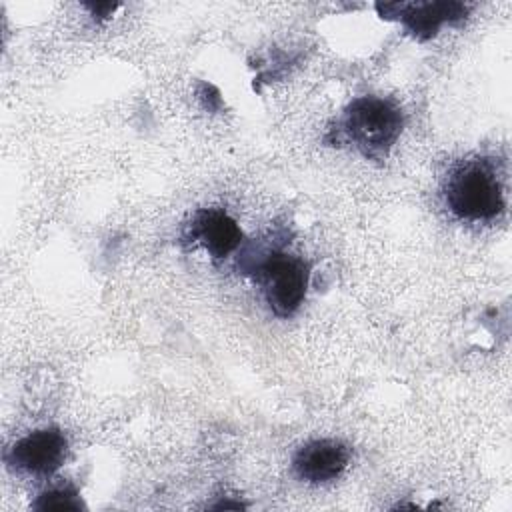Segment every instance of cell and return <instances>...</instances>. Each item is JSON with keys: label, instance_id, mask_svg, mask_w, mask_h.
Returning a JSON list of instances; mask_svg holds the SVG:
<instances>
[{"label": "cell", "instance_id": "1", "mask_svg": "<svg viewBox=\"0 0 512 512\" xmlns=\"http://www.w3.org/2000/svg\"><path fill=\"white\" fill-rule=\"evenodd\" d=\"M444 198L448 210L468 222L492 220L504 208L500 180L484 160H470L454 168L446 180Z\"/></svg>", "mask_w": 512, "mask_h": 512}, {"label": "cell", "instance_id": "2", "mask_svg": "<svg viewBox=\"0 0 512 512\" xmlns=\"http://www.w3.org/2000/svg\"><path fill=\"white\" fill-rule=\"evenodd\" d=\"M342 124L346 136L366 158H384L402 132L404 114L388 98L362 96L346 108Z\"/></svg>", "mask_w": 512, "mask_h": 512}, {"label": "cell", "instance_id": "3", "mask_svg": "<svg viewBox=\"0 0 512 512\" xmlns=\"http://www.w3.org/2000/svg\"><path fill=\"white\" fill-rule=\"evenodd\" d=\"M256 278L262 284L270 310L280 316H292L304 302L310 278V266L292 254L268 252L256 264Z\"/></svg>", "mask_w": 512, "mask_h": 512}, {"label": "cell", "instance_id": "4", "mask_svg": "<svg viewBox=\"0 0 512 512\" xmlns=\"http://www.w3.org/2000/svg\"><path fill=\"white\" fill-rule=\"evenodd\" d=\"M66 450L68 440L58 428H42L20 438L8 450L6 464L30 476H48L60 468Z\"/></svg>", "mask_w": 512, "mask_h": 512}, {"label": "cell", "instance_id": "5", "mask_svg": "<svg viewBox=\"0 0 512 512\" xmlns=\"http://www.w3.org/2000/svg\"><path fill=\"white\" fill-rule=\"evenodd\" d=\"M376 10L384 18L398 16L408 32L418 40H428L436 36L442 24L462 20L468 8L462 2H396V4H376Z\"/></svg>", "mask_w": 512, "mask_h": 512}, {"label": "cell", "instance_id": "6", "mask_svg": "<svg viewBox=\"0 0 512 512\" xmlns=\"http://www.w3.org/2000/svg\"><path fill=\"white\" fill-rule=\"evenodd\" d=\"M350 450L340 440L316 438L302 444L294 458V472L310 484H326L336 480L348 466Z\"/></svg>", "mask_w": 512, "mask_h": 512}, {"label": "cell", "instance_id": "7", "mask_svg": "<svg viewBox=\"0 0 512 512\" xmlns=\"http://www.w3.org/2000/svg\"><path fill=\"white\" fill-rule=\"evenodd\" d=\"M186 238L202 244L214 260H222L242 244V230L224 210L204 208L192 216Z\"/></svg>", "mask_w": 512, "mask_h": 512}, {"label": "cell", "instance_id": "8", "mask_svg": "<svg viewBox=\"0 0 512 512\" xmlns=\"http://www.w3.org/2000/svg\"><path fill=\"white\" fill-rule=\"evenodd\" d=\"M34 510H82L84 504L78 496V492L70 486L52 488L48 492H42L38 500L32 504Z\"/></svg>", "mask_w": 512, "mask_h": 512}, {"label": "cell", "instance_id": "9", "mask_svg": "<svg viewBox=\"0 0 512 512\" xmlns=\"http://www.w3.org/2000/svg\"><path fill=\"white\" fill-rule=\"evenodd\" d=\"M94 18H108L118 8L116 2H96V4H84Z\"/></svg>", "mask_w": 512, "mask_h": 512}]
</instances>
